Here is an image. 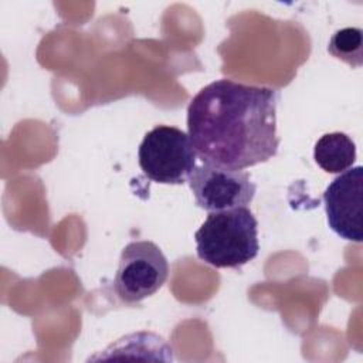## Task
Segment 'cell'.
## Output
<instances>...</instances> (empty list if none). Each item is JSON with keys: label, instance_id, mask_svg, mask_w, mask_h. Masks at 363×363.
<instances>
[{"label": "cell", "instance_id": "6da1fadb", "mask_svg": "<svg viewBox=\"0 0 363 363\" xmlns=\"http://www.w3.org/2000/svg\"><path fill=\"white\" fill-rule=\"evenodd\" d=\"M278 91L231 79L201 88L187 108V135L203 163L233 170L264 163L279 147Z\"/></svg>", "mask_w": 363, "mask_h": 363}, {"label": "cell", "instance_id": "7a4b0ae2", "mask_svg": "<svg viewBox=\"0 0 363 363\" xmlns=\"http://www.w3.org/2000/svg\"><path fill=\"white\" fill-rule=\"evenodd\" d=\"M194 240L201 261L237 269L258 255V221L247 207L210 213Z\"/></svg>", "mask_w": 363, "mask_h": 363}, {"label": "cell", "instance_id": "3957f363", "mask_svg": "<svg viewBox=\"0 0 363 363\" xmlns=\"http://www.w3.org/2000/svg\"><path fill=\"white\" fill-rule=\"evenodd\" d=\"M143 174L160 184H183L197 166V153L186 132L159 125L149 130L138 152Z\"/></svg>", "mask_w": 363, "mask_h": 363}, {"label": "cell", "instance_id": "277c9868", "mask_svg": "<svg viewBox=\"0 0 363 363\" xmlns=\"http://www.w3.org/2000/svg\"><path fill=\"white\" fill-rule=\"evenodd\" d=\"M167 275V259L155 242L132 241L121 252L113 288L122 302L138 303L157 292Z\"/></svg>", "mask_w": 363, "mask_h": 363}, {"label": "cell", "instance_id": "5b68a950", "mask_svg": "<svg viewBox=\"0 0 363 363\" xmlns=\"http://www.w3.org/2000/svg\"><path fill=\"white\" fill-rule=\"evenodd\" d=\"M187 182L196 204L208 213L247 207L257 191L247 172L208 163L196 166Z\"/></svg>", "mask_w": 363, "mask_h": 363}, {"label": "cell", "instance_id": "8992f818", "mask_svg": "<svg viewBox=\"0 0 363 363\" xmlns=\"http://www.w3.org/2000/svg\"><path fill=\"white\" fill-rule=\"evenodd\" d=\"M362 193V166H354L339 173L323 193L328 224L343 240L360 242L363 238Z\"/></svg>", "mask_w": 363, "mask_h": 363}, {"label": "cell", "instance_id": "52a82bcc", "mask_svg": "<svg viewBox=\"0 0 363 363\" xmlns=\"http://www.w3.org/2000/svg\"><path fill=\"white\" fill-rule=\"evenodd\" d=\"M313 159L326 173H342L354 163L356 145L346 133H325L315 143Z\"/></svg>", "mask_w": 363, "mask_h": 363}, {"label": "cell", "instance_id": "ba28073f", "mask_svg": "<svg viewBox=\"0 0 363 363\" xmlns=\"http://www.w3.org/2000/svg\"><path fill=\"white\" fill-rule=\"evenodd\" d=\"M328 51L352 67H360L363 64V31L356 27L337 30L329 41Z\"/></svg>", "mask_w": 363, "mask_h": 363}]
</instances>
